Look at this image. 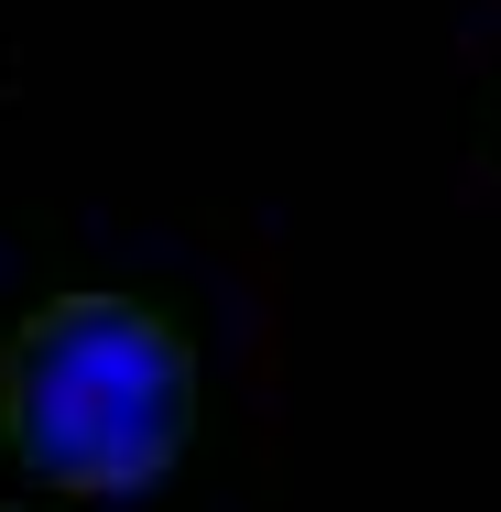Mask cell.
<instances>
[{
  "mask_svg": "<svg viewBox=\"0 0 501 512\" xmlns=\"http://www.w3.org/2000/svg\"><path fill=\"white\" fill-rule=\"evenodd\" d=\"M197 414V349L142 295H55L0 338V436L55 491H142Z\"/></svg>",
  "mask_w": 501,
  "mask_h": 512,
  "instance_id": "6da1fadb",
  "label": "cell"
}]
</instances>
